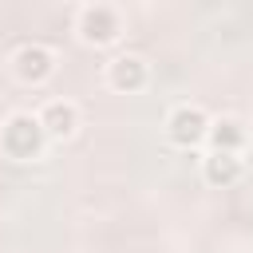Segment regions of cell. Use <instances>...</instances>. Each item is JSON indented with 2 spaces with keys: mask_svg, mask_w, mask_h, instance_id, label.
Segmentation results:
<instances>
[{
  "mask_svg": "<svg viewBox=\"0 0 253 253\" xmlns=\"http://www.w3.org/2000/svg\"><path fill=\"white\" fill-rule=\"evenodd\" d=\"M237 174V162H233V154H225V162H217V154H213V162H210V178L217 182V178H233Z\"/></svg>",
  "mask_w": 253,
  "mask_h": 253,
  "instance_id": "52a82bcc",
  "label": "cell"
},
{
  "mask_svg": "<svg viewBox=\"0 0 253 253\" xmlns=\"http://www.w3.org/2000/svg\"><path fill=\"white\" fill-rule=\"evenodd\" d=\"M170 126H174L170 134H174L178 142H198V138L206 134V115H202L198 107H182V111L174 115V123H170Z\"/></svg>",
  "mask_w": 253,
  "mask_h": 253,
  "instance_id": "3957f363",
  "label": "cell"
},
{
  "mask_svg": "<svg viewBox=\"0 0 253 253\" xmlns=\"http://www.w3.org/2000/svg\"><path fill=\"white\" fill-rule=\"evenodd\" d=\"M119 36L115 12L111 8H83V40L87 43H107Z\"/></svg>",
  "mask_w": 253,
  "mask_h": 253,
  "instance_id": "6da1fadb",
  "label": "cell"
},
{
  "mask_svg": "<svg viewBox=\"0 0 253 253\" xmlns=\"http://www.w3.org/2000/svg\"><path fill=\"white\" fill-rule=\"evenodd\" d=\"M16 63H20L16 71H20L24 79H32V83L43 79V75H51V55H47L43 47H24V51L16 55Z\"/></svg>",
  "mask_w": 253,
  "mask_h": 253,
  "instance_id": "277c9868",
  "label": "cell"
},
{
  "mask_svg": "<svg viewBox=\"0 0 253 253\" xmlns=\"http://www.w3.org/2000/svg\"><path fill=\"white\" fill-rule=\"evenodd\" d=\"M213 142H217V150H221V146H237V142H241V130H237V123H229V119H225V123H217V130H213Z\"/></svg>",
  "mask_w": 253,
  "mask_h": 253,
  "instance_id": "8992f818",
  "label": "cell"
},
{
  "mask_svg": "<svg viewBox=\"0 0 253 253\" xmlns=\"http://www.w3.org/2000/svg\"><path fill=\"white\" fill-rule=\"evenodd\" d=\"M40 126H43L47 134H55V138H67V134H75V126H79V111H75L71 103H51V107L43 111Z\"/></svg>",
  "mask_w": 253,
  "mask_h": 253,
  "instance_id": "7a4b0ae2",
  "label": "cell"
},
{
  "mask_svg": "<svg viewBox=\"0 0 253 253\" xmlns=\"http://www.w3.org/2000/svg\"><path fill=\"white\" fill-rule=\"evenodd\" d=\"M138 79H142V59H134V55L115 59V67H111V83L115 87H134Z\"/></svg>",
  "mask_w": 253,
  "mask_h": 253,
  "instance_id": "5b68a950",
  "label": "cell"
}]
</instances>
